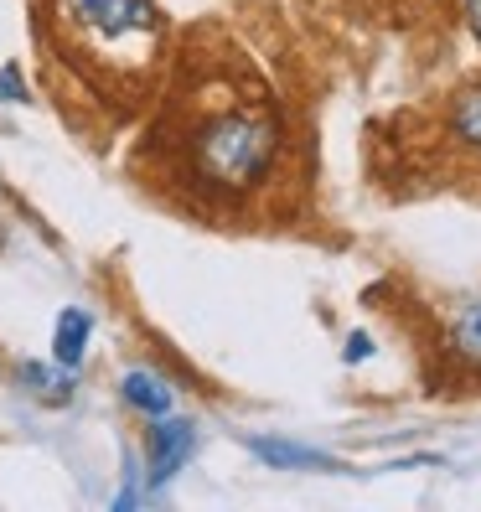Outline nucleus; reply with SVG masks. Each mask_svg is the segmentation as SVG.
<instances>
[{
  "label": "nucleus",
  "mask_w": 481,
  "mask_h": 512,
  "mask_svg": "<svg viewBox=\"0 0 481 512\" xmlns=\"http://www.w3.org/2000/svg\"><path fill=\"white\" fill-rule=\"evenodd\" d=\"M0 99H6V104H21L26 99V83H21L16 68H0Z\"/></svg>",
  "instance_id": "9d476101"
},
{
  "label": "nucleus",
  "mask_w": 481,
  "mask_h": 512,
  "mask_svg": "<svg viewBox=\"0 0 481 512\" xmlns=\"http://www.w3.org/2000/svg\"><path fill=\"white\" fill-rule=\"evenodd\" d=\"M450 135H456L461 145L481 150V83L466 88V94L450 104Z\"/></svg>",
  "instance_id": "1a4fd4ad"
},
{
  "label": "nucleus",
  "mask_w": 481,
  "mask_h": 512,
  "mask_svg": "<svg viewBox=\"0 0 481 512\" xmlns=\"http://www.w3.org/2000/svg\"><path fill=\"white\" fill-rule=\"evenodd\" d=\"M21 383L32 388L37 399H47V404H68V399H73V378H68L63 363H57V368H47V363H21Z\"/></svg>",
  "instance_id": "6e6552de"
},
{
  "label": "nucleus",
  "mask_w": 481,
  "mask_h": 512,
  "mask_svg": "<svg viewBox=\"0 0 481 512\" xmlns=\"http://www.w3.org/2000/svg\"><path fill=\"white\" fill-rule=\"evenodd\" d=\"M249 450H254L264 466H275V471H342V461H337V456H326V450L290 445V440H269V435H254Z\"/></svg>",
  "instance_id": "20e7f679"
},
{
  "label": "nucleus",
  "mask_w": 481,
  "mask_h": 512,
  "mask_svg": "<svg viewBox=\"0 0 481 512\" xmlns=\"http://www.w3.org/2000/svg\"><path fill=\"white\" fill-rule=\"evenodd\" d=\"M368 352H373V342H368V337H352V342H347V363H363Z\"/></svg>",
  "instance_id": "9b49d317"
},
{
  "label": "nucleus",
  "mask_w": 481,
  "mask_h": 512,
  "mask_svg": "<svg viewBox=\"0 0 481 512\" xmlns=\"http://www.w3.org/2000/svg\"><path fill=\"white\" fill-rule=\"evenodd\" d=\"M119 394H125L130 409H140V414H150V419L171 414V404H176V388H171L161 373H150V368H130L125 383H119Z\"/></svg>",
  "instance_id": "423d86ee"
},
{
  "label": "nucleus",
  "mask_w": 481,
  "mask_h": 512,
  "mask_svg": "<svg viewBox=\"0 0 481 512\" xmlns=\"http://www.w3.org/2000/svg\"><path fill=\"white\" fill-rule=\"evenodd\" d=\"M192 445H197V425L192 419H156L145 435V461H150V487H161V481H171L176 471L187 466L192 456Z\"/></svg>",
  "instance_id": "7ed1b4c3"
},
{
  "label": "nucleus",
  "mask_w": 481,
  "mask_h": 512,
  "mask_svg": "<svg viewBox=\"0 0 481 512\" xmlns=\"http://www.w3.org/2000/svg\"><path fill=\"white\" fill-rule=\"evenodd\" d=\"M466 16H471V26H476V37H481V0H466Z\"/></svg>",
  "instance_id": "f8f14e48"
},
{
  "label": "nucleus",
  "mask_w": 481,
  "mask_h": 512,
  "mask_svg": "<svg viewBox=\"0 0 481 512\" xmlns=\"http://www.w3.org/2000/svg\"><path fill=\"white\" fill-rule=\"evenodd\" d=\"M63 26L104 63H140L156 47V0H57Z\"/></svg>",
  "instance_id": "f03ea898"
},
{
  "label": "nucleus",
  "mask_w": 481,
  "mask_h": 512,
  "mask_svg": "<svg viewBox=\"0 0 481 512\" xmlns=\"http://www.w3.org/2000/svg\"><path fill=\"white\" fill-rule=\"evenodd\" d=\"M156 140L176 156L187 187L207 197H249L280 166L285 119L269 78L249 63H218L171 94Z\"/></svg>",
  "instance_id": "f257e3e1"
},
{
  "label": "nucleus",
  "mask_w": 481,
  "mask_h": 512,
  "mask_svg": "<svg viewBox=\"0 0 481 512\" xmlns=\"http://www.w3.org/2000/svg\"><path fill=\"white\" fill-rule=\"evenodd\" d=\"M88 331H94V321H88V311L68 306L63 316H57V337H52V363H63L68 373L83 363V347H88Z\"/></svg>",
  "instance_id": "0eeeda50"
},
{
  "label": "nucleus",
  "mask_w": 481,
  "mask_h": 512,
  "mask_svg": "<svg viewBox=\"0 0 481 512\" xmlns=\"http://www.w3.org/2000/svg\"><path fill=\"white\" fill-rule=\"evenodd\" d=\"M445 352H450V363H456V368L481 373V300H466V306L450 316V326H445Z\"/></svg>",
  "instance_id": "39448f33"
}]
</instances>
